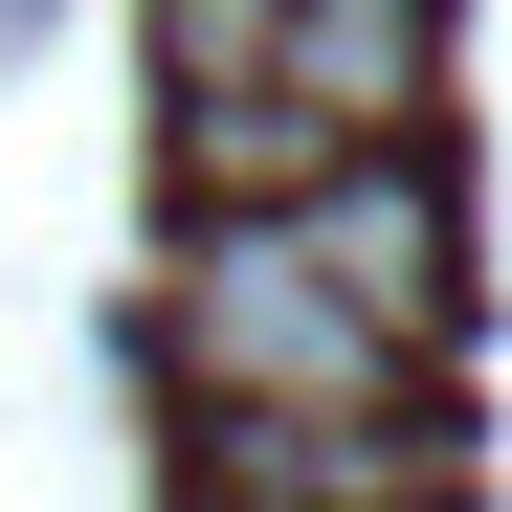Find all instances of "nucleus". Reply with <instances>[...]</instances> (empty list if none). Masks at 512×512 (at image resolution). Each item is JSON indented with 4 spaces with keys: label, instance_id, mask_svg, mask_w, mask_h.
I'll list each match as a JSON object with an SVG mask.
<instances>
[{
    "label": "nucleus",
    "instance_id": "obj_3",
    "mask_svg": "<svg viewBox=\"0 0 512 512\" xmlns=\"http://www.w3.org/2000/svg\"><path fill=\"white\" fill-rule=\"evenodd\" d=\"M268 90H312L334 134H423V90H446V0H268Z\"/></svg>",
    "mask_w": 512,
    "mask_h": 512
},
{
    "label": "nucleus",
    "instance_id": "obj_4",
    "mask_svg": "<svg viewBox=\"0 0 512 512\" xmlns=\"http://www.w3.org/2000/svg\"><path fill=\"white\" fill-rule=\"evenodd\" d=\"M156 112H179V201H290V179H334V156H379V134H334L312 90H268V67L156 90Z\"/></svg>",
    "mask_w": 512,
    "mask_h": 512
},
{
    "label": "nucleus",
    "instance_id": "obj_1",
    "mask_svg": "<svg viewBox=\"0 0 512 512\" xmlns=\"http://www.w3.org/2000/svg\"><path fill=\"white\" fill-rule=\"evenodd\" d=\"M156 334H179V401H201V423H357V401L423 379L357 290H312L290 245H268V201H179V290H156Z\"/></svg>",
    "mask_w": 512,
    "mask_h": 512
},
{
    "label": "nucleus",
    "instance_id": "obj_6",
    "mask_svg": "<svg viewBox=\"0 0 512 512\" xmlns=\"http://www.w3.org/2000/svg\"><path fill=\"white\" fill-rule=\"evenodd\" d=\"M201 512H468V490H201Z\"/></svg>",
    "mask_w": 512,
    "mask_h": 512
},
{
    "label": "nucleus",
    "instance_id": "obj_2",
    "mask_svg": "<svg viewBox=\"0 0 512 512\" xmlns=\"http://www.w3.org/2000/svg\"><path fill=\"white\" fill-rule=\"evenodd\" d=\"M268 245H290L312 290H357L401 357H446V312H468V201H446V156H423V134H379V156H334V179H290Z\"/></svg>",
    "mask_w": 512,
    "mask_h": 512
},
{
    "label": "nucleus",
    "instance_id": "obj_5",
    "mask_svg": "<svg viewBox=\"0 0 512 512\" xmlns=\"http://www.w3.org/2000/svg\"><path fill=\"white\" fill-rule=\"evenodd\" d=\"M223 67H268V0H156V90H223Z\"/></svg>",
    "mask_w": 512,
    "mask_h": 512
}]
</instances>
